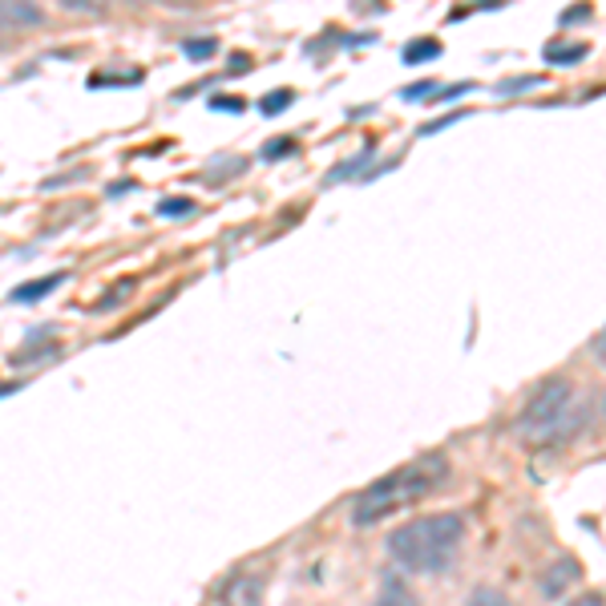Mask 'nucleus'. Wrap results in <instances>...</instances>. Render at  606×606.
<instances>
[{"mask_svg":"<svg viewBox=\"0 0 606 606\" xmlns=\"http://www.w3.org/2000/svg\"><path fill=\"white\" fill-rule=\"evenodd\" d=\"M219 606H264V582L255 574H235L219 594Z\"/></svg>","mask_w":606,"mask_h":606,"instance_id":"nucleus-4","label":"nucleus"},{"mask_svg":"<svg viewBox=\"0 0 606 606\" xmlns=\"http://www.w3.org/2000/svg\"><path fill=\"white\" fill-rule=\"evenodd\" d=\"M586 57V45H574V49H546V61H558V66H574V61H582Z\"/></svg>","mask_w":606,"mask_h":606,"instance_id":"nucleus-13","label":"nucleus"},{"mask_svg":"<svg viewBox=\"0 0 606 606\" xmlns=\"http://www.w3.org/2000/svg\"><path fill=\"white\" fill-rule=\"evenodd\" d=\"M594 4H574V9H567V16H562V25H574V21H591Z\"/></svg>","mask_w":606,"mask_h":606,"instance_id":"nucleus-15","label":"nucleus"},{"mask_svg":"<svg viewBox=\"0 0 606 606\" xmlns=\"http://www.w3.org/2000/svg\"><path fill=\"white\" fill-rule=\"evenodd\" d=\"M211 109H219V114H238L243 97H211Z\"/></svg>","mask_w":606,"mask_h":606,"instance_id":"nucleus-14","label":"nucleus"},{"mask_svg":"<svg viewBox=\"0 0 606 606\" xmlns=\"http://www.w3.org/2000/svg\"><path fill=\"white\" fill-rule=\"evenodd\" d=\"M574 405V384L567 376H550L534 388V396L526 400V412H522V433L538 436V433H553L558 421L570 412Z\"/></svg>","mask_w":606,"mask_h":606,"instance_id":"nucleus-3","label":"nucleus"},{"mask_svg":"<svg viewBox=\"0 0 606 606\" xmlns=\"http://www.w3.org/2000/svg\"><path fill=\"white\" fill-rule=\"evenodd\" d=\"M291 97H295L291 90H271V93L264 97V102H259V106H264L267 118H276V114H283V109L291 106Z\"/></svg>","mask_w":606,"mask_h":606,"instance_id":"nucleus-10","label":"nucleus"},{"mask_svg":"<svg viewBox=\"0 0 606 606\" xmlns=\"http://www.w3.org/2000/svg\"><path fill=\"white\" fill-rule=\"evenodd\" d=\"M433 57H441V40L421 37L405 49V66H421V61H433Z\"/></svg>","mask_w":606,"mask_h":606,"instance_id":"nucleus-7","label":"nucleus"},{"mask_svg":"<svg viewBox=\"0 0 606 606\" xmlns=\"http://www.w3.org/2000/svg\"><path fill=\"white\" fill-rule=\"evenodd\" d=\"M582 579V567L574 558H562V562H553L546 574H541V598H558V594H567L570 582Z\"/></svg>","mask_w":606,"mask_h":606,"instance_id":"nucleus-5","label":"nucleus"},{"mask_svg":"<svg viewBox=\"0 0 606 606\" xmlns=\"http://www.w3.org/2000/svg\"><path fill=\"white\" fill-rule=\"evenodd\" d=\"M61 4H69V9H81V13H102V9H97V4H93V0H61Z\"/></svg>","mask_w":606,"mask_h":606,"instance_id":"nucleus-19","label":"nucleus"},{"mask_svg":"<svg viewBox=\"0 0 606 606\" xmlns=\"http://www.w3.org/2000/svg\"><path fill=\"white\" fill-rule=\"evenodd\" d=\"M433 90H436L433 81H421V85H409V90H405V97H409V102H417V97H429Z\"/></svg>","mask_w":606,"mask_h":606,"instance_id":"nucleus-18","label":"nucleus"},{"mask_svg":"<svg viewBox=\"0 0 606 606\" xmlns=\"http://www.w3.org/2000/svg\"><path fill=\"white\" fill-rule=\"evenodd\" d=\"M372 606H417V598H412L405 586H396V582H393V586H384L381 598H376Z\"/></svg>","mask_w":606,"mask_h":606,"instance_id":"nucleus-9","label":"nucleus"},{"mask_svg":"<svg viewBox=\"0 0 606 606\" xmlns=\"http://www.w3.org/2000/svg\"><path fill=\"white\" fill-rule=\"evenodd\" d=\"M295 150V142L291 138H276V145L271 150H264V159H283V154H291Z\"/></svg>","mask_w":606,"mask_h":606,"instance_id":"nucleus-16","label":"nucleus"},{"mask_svg":"<svg viewBox=\"0 0 606 606\" xmlns=\"http://www.w3.org/2000/svg\"><path fill=\"white\" fill-rule=\"evenodd\" d=\"M570 606H603V594L598 591H591V594H582V598H574Z\"/></svg>","mask_w":606,"mask_h":606,"instance_id":"nucleus-20","label":"nucleus"},{"mask_svg":"<svg viewBox=\"0 0 606 606\" xmlns=\"http://www.w3.org/2000/svg\"><path fill=\"white\" fill-rule=\"evenodd\" d=\"M195 211V202L190 198H162L159 202V214L162 219H183V214Z\"/></svg>","mask_w":606,"mask_h":606,"instance_id":"nucleus-11","label":"nucleus"},{"mask_svg":"<svg viewBox=\"0 0 606 606\" xmlns=\"http://www.w3.org/2000/svg\"><path fill=\"white\" fill-rule=\"evenodd\" d=\"M469 606H510V598L501 591H493V586H477V591L469 594Z\"/></svg>","mask_w":606,"mask_h":606,"instance_id":"nucleus-12","label":"nucleus"},{"mask_svg":"<svg viewBox=\"0 0 606 606\" xmlns=\"http://www.w3.org/2000/svg\"><path fill=\"white\" fill-rule=\"evenodd\" d=\"M457 118H465V109H457V114H448V118H441V121H424L421 126V133H436V130H445V126H453Z\"/></svg>","mask_w":606,"mask_h":606,"instance_id":"nucleus-17","label":"nucleus"},{"mask_svg":"<svg viewBox=\"0 0 606 606\" xmlns=\"http://www.w3.org/2000/svg\"><path fill=\"white\" fill-rule=\"evenodd\" d=\"M171 4H190V0H171Z\"/></svg>","mask_w":606,"mask_h":606,"instance_id":"nucleus-21","label":"nucleus"},{"mask_svg":"<svg viewBox=\"0 0 606 606\" xmlns=\"http://www.w3.org/2000/svg\"><path fill=\"white\" fill-rule=\"evenodd\" d=\"M445 477H448V462L441 453H429V457H417V462L400 465L396 474L372 481V486L360 493L357 505H352V522H357V526H372V522L388 517L393 510H400V505L429 498L436 486H445Z\"/></svg>","mask_w":606,"mask_h":606,"instance_id":"nucleus-2","label":"nucleus"},{"mask_svg":"<svg viewBox=\"0 0 606 606\" xmlns=\"http://www.w3.org/2000/svg\"><path fill=\"white\" fill-rule=\"evenodd\" d=\"M183 54L190 57V61H211V57L219 54V40H214V37H195V40H183Z\"/></svg>","mask_w":606,"mask_h":606,"instance_id":"nucleus-8","label":"nucleus"},{"mask_svg":"<svg viewBox=\"0 0 606 606\" xmlns=\"http://www.w3.org/2000/svg\"><path fill=\"white\" fill-rule=\"evenodd\" d=\"M465 541V517L453 510L424 514L388 534V553L412 574H441L448 570L457 546Z\"/></svg>","mask_w":606,"mask_h":606,"instance_id":"nucleus-1","label":"nucleus"},{"mask_svg":"<svg viewBox=\"0 0 606 606\" xmlns=\"http://www.w3.org/2000/svg\"><path fill=\"white\" fill-rule=\"evenodd\" d=\"M61 283H66V271H54V276H45V279H28V283L13 288V295H9V300H13V303H40V300H49V295H54Z\"/></svg>","mask_w":606,"mask_h":606,"instance_id":"nucleus-6","label":"nucleus"}]
</instances>
